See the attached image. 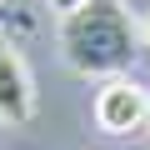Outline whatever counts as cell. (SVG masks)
<instances>
[{"instance_id": "52a82bcc", "label": "cell", "mask_w": 150, "mask_h": 150, "mask_svg": "<svg viewBox=\"0 0 150 150\" xmlns=\"http://www.w3.org/2000/svg\"><path fill=\"white\" fill-rule=\"evenodd\" d=\"M0 5H5V0H0Z\"/></svg>"}, {"instance_id": "7a4b0ae2", "label": "cell", "mask_w": 150, "mask_h": 150, "mask_svg": "<svg viewBox=\"0 0 150 150\" xmlns=\"http://www.w3.org/2000/svg\"><path fill=\"white\" fill-rule=\"evenodd\" d=\"M145 115H150V95L135 80H120L115 75V80L100 85V95H95V125L105 135H130V130L145 125Z\"/></svg>"}, {"instance_id": "3957f363", "label": "cell", "mask_w": 150, "mask_h": 150, "mask_svg": "<svg viewBox=\"0 0 150 150\" xmlns=\"http://www.w3.org/2000/svg\"><path fill=\"white\" fill-rule=\"evenodd\" d=\"M30 115H35V80L20 50L0 45V125H25Z\"/></svg>"}, {"instance_id": "6da1fadb", "label": "cell", "mask_w": 150, "mask_h": 150, "mask_svg": "<svg viewBox=\"0 0 150 150\" xmlns=\"http://www.w3.org/2000/svg\"><path fill=\"white\" fill-rule=\"evenodd\" d=\"M60 55L75 75H115L135 55V25L115 0H90L85 10L60 20Z\"/></svg>"}, {"instance_id": "8992f818", "label": "cell", "mask_w": 150, "mask_h": 150, "mask_svg": "<svg viewBox=\"0 0 150 150\" xmlns=\"http://www.w3.org/2000/svg\"><path fill=\"white\" fill-rule=\"evenodd\" d=\"M145 125H150V115H145Z\"/></svg>"}, {"instance_id": "277c9868", "label": "cell", "mask_w": 150, "mask_h": 150, "mask_svg": "<svg viewBox=\"0 0 150 150\" xmlns=\"http://www.w3.org/2000/svg\"><path fill=\"white\" fill-rule=\"evenodd\" d=\"M45 5H50V15H60V20H65V15H75V10H85L90 0H45Z\"/></svg>"}, {"instance_id": "5b68a950", "label": "cell", "mask_w": 150, "mask_h": 150, "mask_svg": "<svg viewBox=\"0 0 150 150\" xmlns=\"http://www.w3.org/2000/svg\"><path fill=\"white\" fill-rule=\"evenodd\" d=\"M140 40L150 45V10H145V20H140Z\"/></svg>"}]
</instances>
